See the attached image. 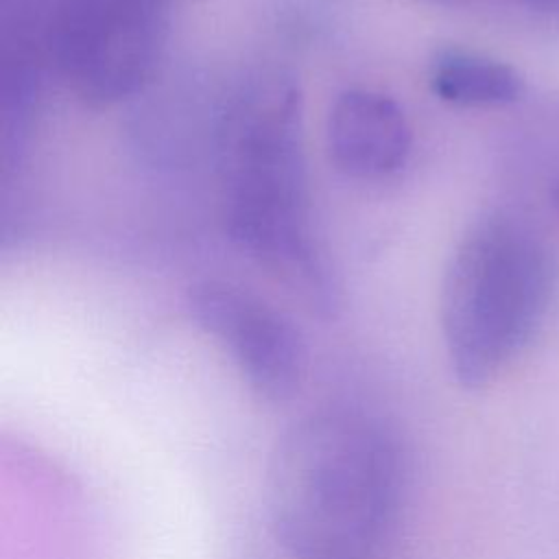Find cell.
<instances>
[{"mask_svg":"<svg viewBox=\"0 0 559 559\" xmlns=\"http://www.w3.org/2000/svg\"><path fill=\"white\" fill-rule=\"evenodd\" d=\"M325 142L341 173L376 179L406 164L413 133L395 100L371 90H347L330 107Z\"/></svg>","mask_w":559,"mask_h":559,"instance_id":"8992f818","label":"cell"},{"mask_svg":"<svg viewBox=\"0 0 559 559\" xmlns=\"http://www.w3.org/2000/svg\"><path fill=\"white\" fill-rule=\"evenodd\" d=\"M2 41V144L9 159L24 142L39 94V48L20 13L15 26H4Z\"/></svg>","mask_w":559,"mask_h":559,"instance_id":"ba28073f","label":"cell"},{"mask_svg":"<svg viewBox=\"0 0 559 559\" xmlns=\"http://www.w3.org/2000/svg\"><path fill=\"white\" fill-rule=\"evenodd\" d=\"M173 0H59L44 35L68 87L92 105L138 92L168 37Z\"/></svg>","mask_w":559,"mask_h":559,"instance_id":"277c9868","label":"cell"},{"mask_svg":"<svg viewBox=\"0 0 559 559\" xmlns=\"http://www.w3.org/2000/svg\"><path fill=\"white\" fill-rule=\"evenodd\" d=\"M197 325L234 360L249 389L269 402L290 400L306 376V345L295 325L253 293L207 280L188 295Z\"/></svg>","mask_w":559,"mask_h":559,"instance_id":"5b68a950","label":"cell"},{"mask_svg":"<svg viewBox=\"0 0 559 559\" xmlns=\"http://www.w3.org/2000/svg\"><path fill=\"white\" fill-rule=\"evenodd\" d=\"M402 493L391 430L356 408H321L290 424L271 450L264 504L290 559H369L386 539Z\"/></svg>","mask_w":559,"mask_h":559,"instance_id":"6da1fadb","label":"cell"},{"mask_svg":"<svg viewBox=\"0 0 559 559\" xmlns=\"http://www.w3.org/2000/svg\"><path fill=\"white\" fill-rule=\"evenodd\" d=\"M552 295L546 245L522 221L489 214L459 240L441 284V334L463 389L493 382L528 345Z\"/></svg>","mask_w":559,"mask_h":559,"instance_id":"3957f363","label":"cell"},{"mask_svg":"<svg viewBox=\"0 0 559 559\" xmlns=\"http://www.w3.org/2000/svg\"><path fill=\"white\" fill-rule=\"evenodd\" d=\"M432 92L461 107H500L524 92L522 76L507 63L459 48L435 55L430 63Z\"/></svg>","mask_w":559,"mask_h":559,"instance_id":"52a82bcc","label":"cell"},{"mask_svg":"<svg viewBox=\"0 0 559 559\" xmlns=\"http://www.w3.org/2000/svg\"><path fill=\"white\" fill-rule=\"evenodd\" d=\"M550 194H552V201H555V205L559 207V168H557V173H555V179H552V188H550Z\"/></svg>","mask_w":559,"mask_h":559,"instance_id":"30bf717a","label":"cell"},{"mask_svg":"<svg viewBox=\"0 0 559 559\" xmlns=\"http://www.w3.org/2000/svg\"><path fill=\"white\" fill-rule=\"evenodd\" d=\"M522 2L542 11H559V0H522Z\"/></svg>","mask_w":559,"mask_h":559,"instance_id":"9c48e42d","label":"cell"},{"mask_svg":"<svg viewBox=\"0 0 559 559\" xmlns=\"http://www.w3.org/2000/svg\"><path fill=\"white\" fill-rule=\"evenodd\" d=\"M218 135L231 240L314 312L332 317L338 284L310 223L299 90L280 74L249 81L227 107Z\"/></svg>","mask_w":559,"mask_h":559,"instance_id":"7a4b0ae2","label":"cell"}]
</instances>
